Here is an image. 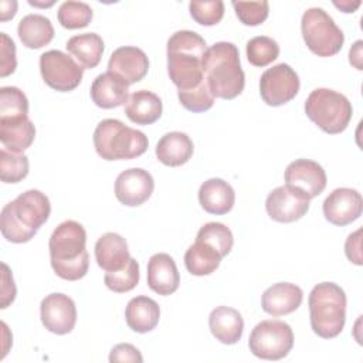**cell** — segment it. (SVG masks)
Masks as SVG:
<instances>
[{
    "label": "cell",
    "mask_w": 363,
    "mask_h": 363,
    "mask_svg": "<svg viewBox=\"0 0 363 363\" xmlns=\"http://www.w3.org/2000/svg\"><path fill=\"white\" fill-rule=\"evenodd\" d=\"M206 40L191 30H180L167 40V74L177 91H190L206 81L203 58Z\"/></svg>",
    "instance_id": "6da1fadb"
},
{
    "label": "cell",
    "mask_w": 363,
    "mask_h": 363,
    "mask_svg": "<svg viewBox=\"0 0 363 363\" xmlns=\"http://www.w3.org/2000/svg\"><path fill=\"white\" fill-rule=\"evenodd\" d=\"M51 213L48 197L35 189L27 190L1 208L0 230L14 244L28 242Z\"/></svg>",
    "instance_id": "7a4b0ae2"
},
{
    "label": "cell",
    "mask_w": 363,
    "mask_h": 363,
    "mask_svg": "<svg viewBox=\"0 0 363 363\" xmlns=\"http://www.w3.org/2000/svg\"><path fill=\"white\" fill-rule=\"evenodd\" d=\"M86 233L82 224L74 220L62 221L48 241L50 262L54 272L65 281L84 278L89 267Z\"/></svg>",
    "instance_id": "3957f363"
},
{
    "label": "cell",
    "mask_w": 363,
    "mask_h": 363,
    "mask_svg": "<svg viewBox=\"0 0 363 363\" xmlns=\"http://www.w3.org/2000/svg\"><path fill=\"white\" fill-rule=\"evenodd\" d=\"M203 68L214 98L233 99L244 91L245 75L235 44L227 41L213 44L204 54Z\"/></svg>",
    "instance_id": "277c9868"
},
{
    "label": "cell",
    "mask_w": 363,
    "mask_h": 363,
    "mask_svg": "<svg viewBox=\"0 0 363 363\" xmlns=\"http://www.w3.org/2000/svg\"><path fill=\"white\" fill-rule=\"evenodd\" d=\"M312 330L323 339L336 337L346 322V294L335 282L315 285L308 298Z\"/></svg>",
    "instance_id": "5b68a950"
},
{
    "label": "cell",
    "mask_w": 363,
    "mask_h": 363,
    "mask_svg": "<svg viewBox=\"0 0 363 363\" xmlns=\"http://www.w3.org/2000/svg\"><path fill=\"white\" fill-rule=\"evenodd\" d=\"M94 147L105 160H128L143 155L147 149V136L126 126L119 119H104L94 130Z\"/></svg>",
    "instance_id": "8992f818"
},
{
    "label": "cell",
    "mask_w": 363,
    "mask_h": 363,
    "mask_svg": "<svg viewBox=\"0 0 363 363\" xmlns=\"http://www.w3.org/2000/svg\"><path fill=\"white\" fill-rule=\"evenodd\" d=\"M306 116L329 135L343 132L353 113L349 99L333 89L316 88L305 101Z\"/></svg>",
    "instance_id": "52a82bcc"
},
{
    "label": "cell",
    "mask_w": 363,
    "mask_h": 363,
    "mask_svg": "<svg viewBox=\"0 0 363 363\" xmlns=\"http://www.w3.org/2000/svg\"><path fill=\"white\" fill-rule=\"evenodd\" d=\"M301 31L306 47L318 57L337 54L345 43L343 31L320 7H311L302 14Z\"/></svg>",
    "instance_id": "ba28073f"
},
{
    "label": "cell",
    "mask_w": 363,
    "mask_h": 363,
    "mask_svg": "<svg viewBox=\"0 0 363 363\" xmlns=\"http://www.w3.org/2000/svg\"><path fill=\"white\" fill-rule=\"evenodd\" d=\"M250 350L264 360H279L288 356L294 346L292 328L282 320H261L250 333Z\"/></svg>",
    "instance_id": "9c48e42d"
},
{
    "label": "cell",
    "mask_w": 363,
    "mask_h": 363,
    "mask_svg": "<svg viewBox=\"0 0 363 363\" xmlns=\"http://www.w3.org/2000/svg\"><path fill=\"white\" fill-rule=\"evenodd\" d=\"M40 72L50 88L69 92L81 84L84 68L68 54L60 50H50L40 55Z\"/></svg>",
    "instance_id": "30bf717a"
},
{
    "label": "cell",
    "mask_w": 363,
    "mask_h": 363,
    "mask_svg": "<svg viewBox=\"0 0 363 363\" xmlns=\"http://www.w3.org/2000/svg\"><path fill=\"white\" fill-rule=\"evenodd\" d=\"M301 82L294 68L288 64H277L264 71L259 78V94L262 101L269 106H281L292 101Z\"/></svg>",
    "instance_id": "8fae6325"
},
{
    "label": "cell",
    "mask_w": 363,
    "mask_h": 363,
    "mask_svg": "<svg viewBox=\"0 0 363 363\" xmlns=\"http://www.w3.org/2000/svg\"><path fill=\"white\" fill-rule=\"evenodd\" d=\"M309 201L303 193L285 184L274 189L268 194L265 208L274 221L294 223L308 213Z\"/></svg>",
    "instance_id": "7c38bea8"
},
{
    "label": "cell",
    "mask_w": 363,
    "mask_h": 363,
    "mask_svg": "<svg viewBox=\"0 0 363 363\" xmlns=\"http://www.w3.org/2000/svg\"><path fill=\"white\" fill-rule=\"evenodd\" d=\"M40 316L47 330L55 335H67L77 323V306L68 295L54 292L41 301Z\"/></svg>",
    "instance_id": "4fadbf2b"
},
{
    "label": "cell",
    "mask_w": 363,
    "mask_h": 363,
    "mask_svg": "<svg viewBox=\"0 0 363 363\" xmlns=\"http://www.w3.org/2000/svg\"><path fill=\"white\" fill-rule=\"evenodd\" d=\"M328 183L323 167L309 159H296L285 169V184L303 193L309 200L319 196Z\"/></svg>",
    "instance_id": "5bb4252c"
},
{
    "label": "cell",
    "mask_w": 363,
    "mask_h": 363,
    "mask_svg": "<svg viewBox=\"0 0 363 363\" xmlns=\"http://www.w3.org/2000/svg\"><path fill=\"white\" fill-rule=\"evenodd\" d=\"M363 211L362 194L350 187L335 189L323 201V216L333 225H347Z\"/></svg>",
    "instance_id": "9a60e30c"
},
{
    "label": "cell",
    "mask_w": 363,
    "mask_h": 363,
    "mask_svg": "<svg viewBox=\"0 0 363 363\" xmlns=\"http://www.w3.org/2000/svg\"><path fill=\"white\" fill-rule=\"evenodd\" d=\"M155 180L152 174L140 167H132L118 174L115 180V196L128 207L143 204L153 193Z\"/></svg>",
    "instance_id": "2e32d148"
},
{
    "label": "cell",
    "mask_w": 363,
    "mask_h": 363,
    "mask_svg": "<svg viewBox=\"0 0 363 363\" xmlns=\"http://www.w3.org/2000/svg\"><path fill=\"white\" fill-rule=\"evenodd\" d=\"M149 69V60L143 50L125 45L116 48L108 61V71L122 78L128 85L142 81Z\"/></svg>",
    "instance_id": "e0dca14e"
},
{
    "label": "cell",
    "mask_w": 363,
    "mask_h": 363,
    "mask_svg": "<svg viewBox=\"0 0 363 363\" xmlns=\"http://www.w3.org/2000/svg\"><path fill=\"white\" fill-rule=\"evenodd\" d=\"M147 285L163 296L172 295L180 285V275L174 259L166 252H157L147 262Z\"/></svg>",
    "instance_id": "ac0fdd59"
},
{
    "label": "cell",
    "mask_w": 363,
    "mask_h": 363,
    "mask_svg": "<svg viewBox=\"0 0 363 363\" xmlns=\"http://www.w3.org/2000/svg\"><path fill=\"white\" fill-rule=\"evenodd\" d=\"M303 299L302 289L291 282H278L267 288L261 298L264 312L272 316H282L296 311Z\"/></svg>",
    "instance_id": "d6986e66"
},
{
    "label": "cell",
    "mask_w": 363,
    "mask_h": 363,
    "mask_svg": "<svg viewBox=\"0 0 363 363\" xmlns=\"http://www.w3.org/2000/svg\"><path fill=\"white\" fill-rule=\"evenodd\" d=\"M91 99L102 109L118 108L129 99V85L118 75L106 71L94 79Z\"/></svg>",
    "instance_id": "ffe728a7"
},
{
    "label": "cell",
    "mask_w": 363,
    "mask_h": 363,
    "mask_svg": "<svg viewBox=\"0 0 363 363\" xmlns=\"http://www.w3.org/2000/svg\"><path fill=\"white\" fill-rule=\"evenodd\" d=\"M199 201L204 211L223 216L231 211L235 203V193L230 183L223 179L213 177L206 180L199 189Z\"/></svg>",
    "instance_id": "44dd1931"
},
{
    "label": "cell",
    "mask_w": 363,
    "mask_h": 363,
    "mask_svg": "<svg viewBox=\"0 0 363 363\" xmlns=\"http://www.w3.org/2000/svg\"><path fill=\"white\" fill-rule=\"evenodd\" d=\"M126 240L116 233H105L95 244V259L105 272L118 271L129 261Z\"/></svg>",
    "instance_id": "7402d4cb"
},
{
    "label": "cell",
    "mask_w": 363,
    "mask_h": 363,
    "mask_svg": "<svg viewBox=\"0 0 363 363\" xmlns=\"http://www.w3.org/2000/svg\"><path fill=\"white\" fill-rule=\"evenodd\" d=\"M208 328L218 342L224 345H234L242 336L244 320L237 309L230 306H217L208 316Z\"/></svg>",
    "instance_id": "603a6c76"
},
{
    "label": "cell",
    "mask_w": 363,
    "mask_h": 363,
    "mask_svg": "<svg viewBox=\"0 0 363 363\" xmlns=\"http://www.w3.org/2000/svg\"><path fill=\"white\" fill-rule=\"evenodd\" d=\"M193 142L183 132H169L156 145V157L160 163L177 167L187 163L193 156Z\"/></svg>",
    "instance_id": "cb8c5ba5"
},
{
    "label": "cell",
    "mask_w": 363,
    "mask_h": 363,
    "mask_svg": "<svg viewBox=\"0 0 363 363\" xmlns=\"http://www.w3.org/2000/svg\"><path fill=\"white\" fill-rule=\"evenodd\" d=\"M126 325L138 333L153 330L160 319V308L157 302L149 296L140 295L132 298L125 309Z\"/></svg>",
    "instance_id": "d4e9b609"
},
{
    "label": "cell",
    "mask_w": 363,
    "mask_h": 363,
    "mask_svg": "<svg viewBox=\"0 0 363 363\" xmlns=\"http://www.w3.org/2000/svg\"><path fill=\"white\" fill-rule=\"evenodd\" d=\"M163 111L162 99L146 89H139L129 95L125 104V113L130 122L136 125H152L160 116Z\"/></svg>",
    "instance_id": "484cf974"
},
{
    "label": "cell",
    "mask_w": 363,
    "mask_h": 363,
    "mask_svg": "<svg viewBox=\"0 0 363 363\" xmlns=\"http://www.w3.org/2000/svg\"><path fill=\"white\" fill-rule=\"evenodd\" d=\"M35 138L34 123L28 116L17 119H0V140L3 146L14 153H23Z\"/></svg>",
    "instance_id": "4316f807"
},
{
    "label": "cell",
    "mask_w": 363,
    "mask_h": 363,
    "mask_svg": "<svg viewBox=\"0 0 363 363\" xmlns=\"http://www.w3.org/2000/svg\"><path fill=\"white\" fill-rule=\"evenodd\" d=\"M68 52L84 69L95 68L104 54V40L96 33H84L72 35L65 44Z\"/></svg>",
    "instance_id": "83f0119b"
},
{
    "label": "cell",
    "mask_w": 363,
    "mask_h": 363,
    "mask_svg": "<svg viewBox=\"0 0 363 363\" xmlns=\"http://www.w3.org/2000/svg\"><path fill=\"white\" fill-rule=\"evenodd\" d=\"M17 34L23 45L37 50L47 45L54 38V27L45 16L27 14L18 21Z\"/></svg>",
    "instance_id": "f1b7e54d"
},
{
    "label": "cell",
    "mask_w": 363,
    "mask_h": 363,
    "mask_svg": "<svg viewBox=\"0 0 363 363\" xmlns=\"http://www.w3.org/2000/svg\"><path fill=\"white\" fill-rule=\"evenodd\" d=\"M221 259L223 257L213 247L201 241L191 244L184 254V265L187 271L196 277L213 274L218 268Z\"/></svg>",
    "instance_id": "f546056e"
},
{
    "label": "cell",
    "mask_w": 363,
    "mask_h": 363,
    "mask_svg": "<svg viewBox=\"0 0 363 363\" xmlns=\"http://www.w3.org/2000/svg\"><path fill=\"white\" fill-rule=\"evenodd\" d=\"M196 241H201L213 247L223 258L230 254L233 244H234V237L231 230L223 224V223H216L210 221L201 225V228L197 233Z\"/></svg>",
    "instance_id": "4dcf8cb0"
},
{
    "label": "cell",
    "mask_w": 363,
    "mask_h": 363,
    "mask_svg": "<svg viewBox=\"0 0 363 363\" xmlns=\"http://www.w3.org/2000/svg\"><path fill=\"white\" fill-rule=\"evenodd\" d=\"M247 60L254 67H267L279 55V45L275 40L267 35L252 37L245 47Z\"/></svg>",
    "instance_id": "1f68e13d"
},
{
    "label": "cell",
    "mask_w": 363,
    "mask_h": 363,
    "mask_svg": "<svg viewBox=\"0 0 363 363\" xmlns=\"http://www.w3.org/2000/svg\"><path fill=\"white\" fill-rule=\"evenodd\" d=\"M28 99L17 86L0 88V119H17L28 116Z\"/></svg>",
    "instance_id": "d6a6232c"
},
{
    "label": "cell",
    "mask_w": 363,
    "mask_h": 363,
    "mask_svg": "<svg viewBox=\"0 0 363 363\" xmlns=\"http://www.w3.org/2000/svg\"><path fill=\"white\" fill-rule=\"evenodd\" d=\"M28 157L3 147L0 150V179L3 183H18L28 174Z\"/></svg>",
    "instance_id": "836d02e7"
},
{
    "label": "cell",
    "mask_w": 363,
    "mask_h": 363,
    "mask_svg": "<svg viewBox=\"0 0 363 363\" xmlns=\"http://www.w3.org/2000/svg\"><path fill=\"white\" fill-rule=\"evenodd\" d=\"M57 18L64 28H82L91 23L92 9L82 1H64L57 11Z\"/></svg>",
    "instance_id": "e575fe53"
},
{
    "label": "cell",
    "mask_w": 363,
    "mask_h": 363,
    "mask_svg": "<svg viewBox=\"0 0 363 363\" xmlns=\"http://www.w3.org/2000/svg\"><path fill=\"white\" fill-rule=\"evenodd\" d=\"M104 282L108 289L123 294L132 291L139 282V264L135 258H129V261L118 271L106 272L104 277Z\"/></svg>",
    "instance_id": "d590c367"
},
{
    "label": "cell",
    "mask_w": 363,
    "mask_h": 363,
    "mask_svg": "<svg viewBox=\"0 0 363 363\" xmlns=\"http://www.w3.org/2000/svg\"><path fill=\"white\" fill-rule=\"evenodd\" d=\"M177 96L183 108L190 112H206L214 105V96L207 81L190 91H177Z\"/></svg>",
    "instance_id": "8d00e7d4"
},
{
    "label": "cell",
    "mask_w": 363,
    "mask_h": 363,
    "mask_svg": "<svg viewBox=\"0 0 363 363\" xmlns=\"http://www.w3.org/2000/svg\"><path fill=\"white\" fill-rule=\"evenodd\" d=\"M190 16L201 26H216L224 16V3L221 0L214 1H190Z\"/></svg>",
    "instance_id": "74e56055"
},
{
    "label": "cell",
    "mask_w": 363,
    "mask_h": 363,
    "mask_svg": "<svg viewBox=\"0 0 363 363\" xmlns=\"http://www.w3.org/2000/svg\"><path fill=\"white\" fill-rule=\"evenodd\" d=\"M238 20L244 26H259L262 24L269 13L268 1H233L231 3Z\"/></svg>",
    "instance_id": "f35d334b"
},
{
    "label": "cell",
    "mask_w": 363,
    "mask_h": 363,
    "mask_svg": "<svg viewBox=\"0 0 363 363\" xmlns=\"http://www.w3.org/2000/svg\"><path fill=\"white\" fill-rule=\"evenodd\" d=\"M1 38V60H0V77H7L16 71L17 60H16V44L6 34L0 33Z\"/></svg>",
    "instance_id": "ab89813d"
},
{
    "label": "cell",
    "mask_w": 363,
    "mask_h": 363,
    "mask_svg": "<svg viewBox=\"0 0 363 363\" xmlns=\"http://www.w3.org/2000/svg\"><path fill=\"white\" fill-rule=\"evenodd\" d=\"M109 362H138L142 363L143 357L140 352L130 343H119L112 347Z\"/></svg>",
    "instance_id": "60d3db41"
},
{
    "label": "cell",
    "mask_w": 363,
    "mask_h": 363,
    "mask_svg": "<svg viewBox=\"0 0 363 363\" xmlns=\"http://www.w3.org/2000/svg\"><path fill=\"white\" fill-rule=\"evenodd\" d=\"M16 285L7 264L1 262V309L7 308L16 298Z\"/></svg>",
    "instance_id": "b9f144b4"
},
{
    "label": "cell",
    "mask_w": 363,
    "mask_h": 363,
    "mask_svg": "<svg viewBox=\"0 0 363 363\" xmlns=\"http://www.w3.org/2000/svg\"><path fill=\"white\" fill-rule=\"evenodd\" d=\"M362 228L356 230L354 233L349 234L345 242V252L350 262L356 265H362Z\"/></svg>",
    "instance_id": "7bdbcfd3"
},
{
    "label": "cell",
    "mask_w": 363,
    "mask_h": 363,
    "mask_svg": "<svg viewBox=\"0 0 363 363\" xmlns=\"http://www.w3.org/2000/svg\"><path fill=\"white\" fill-rule=\"evenodd\" d=\"M362 45H363V41L362 40H357L350 51H349V61L353 67H356L357 69H363V65H362Z\"/></svg>",
    "instance_id": "ee69618b"
},
{
    "label": "cell",
    "mask_w": 363,
    "mask_h": 363,
    "mask_svg": "<svg viewBox=\"0 0 363 363\" xmlns=\"http://www.w3.org/2000/svg\"><path fill=\"white\" fill-rule=\"evenodd\" d=\"M17 11V1H0V20L7 21L14 17Z\"/></svg>",
    "instance_id": "f6af8a7d"
},
{
    "label": "cell",
    "mask_w": 363,
    "mask_h": 363,
    "mask_svg": "<svg viewBox=\"0 0 363 363\" xmlns=\"http://www.w3.org/2000/svg\"><path fill=\"white\" fill-rule=\"evenodd\" d=\"M333 4L340 9L343 13H353L359 6H360V1H349V0H345V1H333Z\"/></svg>",
    "instance_id": "bcb514c9"
}]
</instances>
